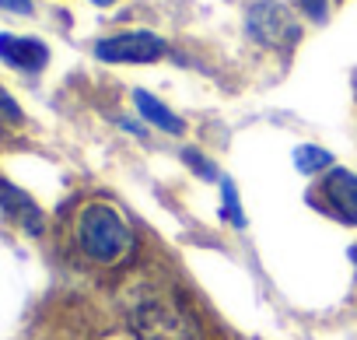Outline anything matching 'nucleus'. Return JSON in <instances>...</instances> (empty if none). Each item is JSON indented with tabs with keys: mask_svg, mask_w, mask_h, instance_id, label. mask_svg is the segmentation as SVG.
Segmentation results:
<instances>
[{
	"mask_svg": "<svg viewBox=\"0 0 357 340\" xmlns=\"http://www.w3.org/2000/svg\"><path fill=\"white\" fill-rule=\"evenodd\" d=\"M126 323L137 340H204L193 305L168 284H144L126 302Z\"/></svg>",
	"mask_w": 357,
	"mask_h": 340,
	"instance_id": "obj_1",
	"label": "nucleus"
},
{
	"mask_svg": "<svg viewBox=\"0 0 357 340\" xmlns=\"http://www.w3.org/2000/svg\"><path fill=\"white\" fill-rule=\"evenodd\" d=\"M74 239H77V249L98 263V267H119L133 256L137 249V235H133V225L112 207V204H88L81 214H77V225H74Z\"/></svg>",
	"mask_w": 357,
	"mask_h": 340,
	"instance_id": "obj_2",
	"label": "nucleus"
},
{
	"mask_svg": "<svg viewBox=\"0 0 357 340\" xmlns=\"http://www.w3.org/2000/svg\"><path fill=\"white\" fill-rule=\"evenodd\" d=\"M245 32L266 50H291L301 36L294 15L280 0H256L245 11Z\"/></svg>",
	"mask_w": 357,
	"mask_h": 340,
	"instance_id": "obj_3",
	"label": "nucleus"
},
{
	"mask_svg": "<svg viewBox=\"0 0 357 340\" xmlns=\"http://www.w3.org/2000/svg\"><path fill=\"white\" fill-rule=\"evenodd\" d=\"M168 53L165 39L154 32H119L95 43V57L102 64H154Z\"/></svg>",
	"mask_w": 357,
	"mask_h": 340,
	"instance_id": "obj_4",
	"label": "nucleus"
},
{
	"mask_svg": "<svg viewBox=\"0 0 357 340\" xmlns=\"http://www.w3.org/2000/svg\"><path fill=\"white\" fill-rule=\"evenodd\" d=\"M322 193V207L340 221V225H357V176L347 172V168H329V176L319 186Z\"/></svg>",
	"mask_w": 357,
	"mask_h": 340,
	"instance_id": "obj_5",
	"label": "nucleus"
},
{
	"mask_svg": "<svg viewBox=\"0 0 357 340\" xmlns=\"http://www.w3.org/2000/svg\"><path fill=\"white\" fill-rule=\"evenodd\" d=\"M0 60H4V64H11L15 71L39 74V71L50 64V50H46V43H39V39L0 32Z\"/></svg>",
	"mask_w": 357,
	"mask_h": 340,
	"instance_id": "obj_6",
	"label": "nucleus"
},
{
	"mask_svg": "<svg viewBox=\"0 0 357 340\" xmlns=\"http://www.w3.org/2000/svg\"><path fill=\"white\" fill-rule=\"evenodd\" d=\"M0 211H4L15 225H22L25 232H32V235L43 232V211H39V204L29 193H22L18 186H11L8 179H0Z\"/></svg>",
	"mask_w": 357,
	"mask_h": 340,
	"instance_id": "obj_7",
	"label": "nucleus"
},
{
	"mask_svg": "<svg viewBox=\"0 0 357 340\" xmlns=\"http://www.w3.org/2000/svg\"><path fill=\"white\" fill-rule=\"evenodd\" d=\"M133 105H137V112H140L151 126H158V130H165V133H183V130H186L183 119H178L165 102H158L151 91H144V88L133 91Z\"/></svg>",
	"mask_w": 357,
	"mask_h": 340,
	"instance_id": "obj_8",
	"label": "nucleus"
},
{
	"mask_svg": "<svg viewBox=\"0 0 357 340\" xmlns=\"http://www.w3.org/2000/svg\"><path fill=\"white\" fill-rule=\"evenodd\" d=\"M294 165H298V172L315 176V172H322V168H329V165H333V154H329L326 147L301 144V147H294Z\"/></svg>",
	"mask_w": 357,
	"mask_h": 340,
	"instance_id": "obj_9",
	"label": "nucleus"
},
{
	"mask_svg": "<svg viewBox=\"0 0 357 340\" xmlns=\"http://www.w3.org/2000/svg\"><path fill=\"white\" fill-rule=\"evenodd\" d=\"M221 218H228L235 228H242L245 225V218H242V207H238V193H235V186H231V179H221Z\"/></svg>",
	"mask_w": 357,
	"mask_h": 340,
	"instance_id": "obj_10",
	"label": "nucleus"
},
{
	"mask_svg": "<svg viewBox=\"0 0 357 340\" xmlns=\"http://www.w3.org/2000/svg\"><path fill=\"white\" fill-rule=\"evenodd\" d=\"M301 11L312 18V22H326V11H329V0H298Z\"/></svg>",
	"mask_w": 357,
	"mask_h": 340,
	"instance_id": "obj_11",
	"label": "nucleus"
},
{
	"mask_svg": "<svg viewBox=\"0 0 357 340\" xmlns=\"http://www.w3.org/2000/svg\"><path fill=\"white\" fill-rule=\"evenodd\" d=\"M0 119H11V123H18L22 119V109H18V102L0 88Z\"/></svg>",
	"mask_w": 357,
	"mask_h": 340,
	"instance_id": "obj_12",
	"label": "nucleus"
},
{
	"mask_svg": "<svg viewBox=\"0 0 357 340\" xmlns=\"http://www.w3.org/2000/svg\"><path fill=\"white\" fill-rule=\"evenodd\" d=\"M183 158L190 161V168H197V172H200L204 179H218V172H214V168H211V161H207V158H200L197 151H186Z\"/></svg>",
	"mask_w": 357,
	"mask_h": 340,
	"instance_id": "obj_13",
	"label": "nucleus"
},
{
	"mask_svg": "<svg viewBox=\"0 0 357 340\" xmlns=\"http://www.w3.org/2000/svg\"><path fill=\"white\" fill-rule=\"evenodd\" d=\"M0 11H11V15H32V0H0Z\"/></svg>",
	"mask_w": 357,
	"mask_h": 340,
	"instance_id": "obj_14",
	"label": "nucleus"
},
{
	"mask_svg": "<svg viewBox=\"0 0 357 340\" xmlns=\"http://www.w3.org/2000/svg\"><path fill=\"white\" fill-rule=\"evenodd\" d=\"M95 8H109V4H116V0H91Z\"/></svg>",
	"mask_w": 357,
	"mask_h": 340,
	"instance_id": "obj_15",
	"label": "nucleus"
},
{
	"mask_svg": "<svg viewBox=\"0 0 357 340\" xmlns=\"http://www.w3.org/2000/svg\"><path fill=\"white\" fill-rule=\"evenodd\" d=\"M0 123H4V119H0Z\"/></svg>",
	"mask_w": 357,
	"mask_h": 340,
	"instance_id": "obj_16",
	"label": "nucleus"
}]
</instances>
